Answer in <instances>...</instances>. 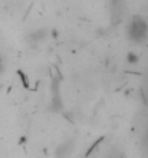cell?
Here are the masks:
<instances>
[{
  "label": "cell",
  "instance_id": "2",
  "mask_svg": "<svg viewBox=\"0 0 148 158\" xmlns=\"http://www.w3.org/2000/svg\"><path fill=\"white\" fill-rule=\"evenodd\" d=\"M46 32H48L46 29H37V30H33V32H30L29 39H30L32 42H35V43H37V42H40L42 39H45V36L48 35Z\"/></svg>",
  "mask_w": 148,
  "mask_h": 158
},
{
  "label": "cell",
  "instance_id": "4",
  "mask_svg": "<svg viewBox=\"0 0 148 158\" xmlns=\"http://www.w3.org/2000/svg\"><path fill=\"white\" fill-rule=\"evenodd\" d=\"M127 63L129 65V66H135L137 63L140 62V56H138V53L137 52H134V50H131V52H128L127 53Z\"/></svg>",
  "mask_w": 148,
  "mask_h": 158
},
{
  "label": "cell",
  "instance_id": "3",
  "mask_svg": "<svg viewBox=\"0 0 148 158\" xmlns=\"http://www.w3.org/2000/svg\"><path fill=\"white\" fill-rule=\"evenodd\" d=\"M61 152H63V154H62L59 158H66L68 157V155L72 152V141H68V142H65V144H62V145L58 148V151H56V155L61 154Z\"/></svg>",
  "mask_w": 148,
  "mask_h": 158
},
{
  "label": "cell",
  "instance_id": "1",
  "mask_svg": "<svg viewBox=\"0 0 148 158\" xmlns=\"http://www.w3.org/2000/svg\"><path fill=\"white\" fill-rule=\"evenodd\" d=\"M127 39L132 43H142L148 38V22L141 15H134L125 27Z\"/></svg>",
  "mask_w": 148,
  "mask_h": 158
}]
</instances>
